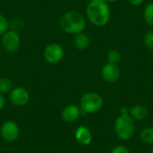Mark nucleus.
<instances>
[{
	"label": "nucleus",
	"mask_w": 153,
	"mask_h": 153,
	"mask_svg": "<svg viewBox=\"0 0 153 153\" xmlns=\"http://www.w3.org/2000/svg\"><path fill=\"white\" fill-rule=\"evenodd\" d=\"M86 16L94 26L103 27L107 25L111 18L108 3L104 0H90L86 6Z\"/></svg>",
	"instance_id": "f257e3e1"
},
{
	"label": "nucleus",
	"mask_w": 153,
	"mask_h": 153,
	"mask_svg": "<svg viewBox=\"0 0 153 153\" xmlns=\"http://www.w3.org/2000/svg\"><path fill=\"white\" fill-rule=\"evenodd\" d=\"M86 19L82 13L77 11H67L59 19L60 29L72 35H76L80 32L84 31L86 28Z\"/></svg>",
	"instance_id": "f03ea898"
},
{
	"label": "nucleus",
	"mask_w": 153,
	"mask_h": 153,
	"mask_svg": "<svg viewBox=\"0 0 153 153\" xmlns=\"http://www.w3.org/2000/svg\"><path fill=\"white\" fill-rule=\"evenodd\" d=\"M120 112V116L115 122V132L119 139L127 141L130 140L134 134V122L129 115V110L126 108H122Z\"/></svg>",
	"instance_id": "7ed1b4c3"
},
{
	"label": "nucleus",
	"mask_w": 153,
	"mask_h": 153,
	"mask_svg": "<svg viewBox=\"0 0 153 153\" xmlns=\"http://www.w3.org/2000/svg\"><path fill=\"white\" fill-rule=\"evenodd\" d=\"M102 106L103 100L97 92H86L80 100V108L85 114L96 113L101 109Z\"/></svg>",
	"instance_id": "20e7f679"
},
{
	"label": "nucleus",
	"mask_w": 153,
	"mask_h": 153,
	"mask_svg": "<svg viewBox=\"0 0 153 153\" xmlns=\"http://www.w3.org/2000/svg\"><path fill=\"white\" fill-rule=\"evenodd\" d=\"M65 56V49L62 45L52 42L47 45L43 50V57L45 61L50 65H55L62 61Z\"/></svg>",
	"instance_id": "39448f33"
},
{
	"label": "nucleus",
	"mask_w": 153,
	"mask_h": 153,
	"mask_svg": "<svg viewBox=\"0 0 153 153\" xmlns=\"http://www.w3.org/2000/svg\"><path fill=\"white\" fill-rule=\"evenodd\" d=\"M1 43L3 48L8 53H15L21 48V37L19 32L8 30L1 36Z\"/></svg>",
	"instance_id": "423d86ee"
},
{
	"label": "nucleus",
	"mask_w": 153,
	"mask_h": 153,
	"mask_svg": "<svg viewBox=\"0 0 153 153\" xmlns=\"http://www.w3.org/2000/svg\"><path fill=\"white\" fill-rule=\"evenodd\" d=\"M9 100L13 105L16 107L25 106L30 100V92L24 87H13V90L9 92Z\"/></svg>",
	"instance_id": "0eeeda50"
},
{
	"label": "nucleus",
	"mask_w": 153,
	"mask_h": 153,
	"mask_svg": "<svg viewBox=\"0 0 153 153\" xmlns=\"http://www.w3.org/2000/svg\"><path fill=\"white\" fill-rule=\"evenodd\" d=\"M19 134H20V128L14 121L12 120L5 121L0 128L1 137L5 142L8 143H12L17 140Z\"/></svg>",
	"instance_id": "6e6552de"
},
{
	"label": "nucleus",
	"mask_w": 153,
	"mask_h": 153,
	"mask_svg": "<svg viewBox=\"0 0 153 153\" xmlns=\"http://www.w3.org/2000/svg\"><path fill=\"white\" fill-rule=\"evenodd\" d=\"M102 79L108 83H115L120 77V69L117 65L107 63L101 69Z\"/></svg>",
	"instance_id": "1a4fd4ad"
},
{
	"label": "nucleus",
	"mask_w": 153,
	"mask_h": 153,
	"mask_svg": "<svg viewBox=\"0 0 153 153\" xmlns=\"http://www.w3.org/2000/svg\"><path fill=\"white\" fill-rule=\"evenodd\" d=\"M81 111H82L81 108L77 105H75V104L68 105L62 111V114H61L62 119L67 123L74 122L80 117Z\"/></svg>",
	"instance_id": "9d476101"
},
{
	"label": "nucleus",
	"mask_w": 153,
	"mask_h": 153,
	"mask_svg": "<svg viewBox=\"0 0 153 153\" xmlns=\"http://www.w3.org/2000/svg\"><path fill=\"white\" fill-rule=\"evenodd\" d=\"M75 139L82 145H89L92 141L91 132L88 127L81 126L75 131Z\"/></svg>",
	"instance_id": "9b49d317"
},
{
	"label": "nucleus",
	"mask_w": 153,
	"mask_h": 153,
	"mask_svg": "<svg viewBox=\"0 0 153 153\" xmlns=\"http://www.w3.org/2000/svg\"><path fill=\"white\" fill-rule=\"evenodd\" d=\"M129 115L134 120L143 121L149 117V110L143 105H134L129 110Z\"/></svg>",
	"instance_id": "f8f14e48"
},
{
	"label": "nucleus",
	"mask_w": 153,
	"mask_h": 153,
	"mask_svg": "<svg viewBox=\"0 0 153 153\" xmlns=\"http://www.w3.org/2000/svg\"><path fill=\"white\" fill-rule=\"evenodd\" d=\"M91 43L89 36L85 32H80L76 35H74V47L78 50H85L89 48Z\"/></svg>",
	"instance_id": "ddd939ff"
},
{
	"label": "nucleus",
	"mask_w": 153,
	"mask_h": 153,
	"mask_svg": "<svg viewBox=\"0 0 153 153\" xmlns=\"http://www.w3.org/2000/svg\"><path fill=\"white\" fill-rule=\"evenodd\" d=\"M140 140L147 144L153 143V128L147 127L141 131L140 133Z\"/></svg>",
	"instance_id": "4468645a"
},
{
	"label": "nucleus",
	"mask_w": 153,
	"mask_h": 153,
	"mask_svg": "<svg viewBox=\"0 0 153 153\" xmlns=\"http://www.w3.org/2000/svg\"><path fill=\"white\" fill-rule=\"evenodd\" d=\"M13 88V81L8 77H2L0 79V92L2 94L9 93Z\"/></svg>",
	"instance_id": "2eb2a0df"
},
{
	"label": "nucleus",
	"mask_w": 153,
	"mask_h": 153,
	"mask_svg": "<svg viewBox=\"0 0 153 153\" xmlns=\"http://www.w3.org/2000/svg\"><path fill=\"white\" fill-rule=\"evenodd\" d=\"M143 19L146 24L153 27V2L146 5L143 10Z\"/></svg>",
	"instance_id": "dca6fc26"
},
{
	"label": "nucleus",
	"mask_w": 153,
	"mask_h": 153,
	"mask_svg": "<svg viewBox=\"0 0 153 153\" xmlns=\"http://www.w3.org/2000/svg\"><path fill=\"white\" fill-rule=\"evenodd\" d=\"M108 63H111V64H115V65H117L120 61H121V54L118 50H116V49H113V50H110L108 54Z\"/></svg>",
	"instance_id": "f3484780"
},
{
	"label": "nucleus",
	"mask_w": 153,
	"mask_h": 153,
	"mask_svg": "<svg viewBox=\"0 0 153 153\" xmlns=\"http://www.w3.org/2000/svg\"><path fill=\"white\" fill-rule=\"evenodd\" d=\"M23 27H24L23 21L19 18H14V19H12L11 21H9V29L10 30L19 32L20 30H22L23 29Z\"/></svg>",
	"instance_id": "a211bd4d"
},
{
	"label": "nucleus",
	"mask_w": 153,
	"mask_h": 153,
	"mask_svg": "<svg viewBox=\"0 0 153 153\" xmlns=\"http://www.w3.org/2000/svg\"><path fill=\"white\" fill-rule=\"evenodd\" d=\"M9 30V20L2 13H0V36Z\"/></svg>",
	"instance_id": "6ab92c4d"
},
{
	"label": "nucleus",
	"mask_w": 153,
	"mask_h": 153,
	"mask_svg": "<svg viewBox=\"0 0 153 153\" xmlns=\"http://www.w3.org/2000/svg\"><path fill=\"white\" fill-rule=\"evenodd\" d=\"M144 44L151 51L153 52V30H150L145 34Z\"/></svg>",
	"instance_id": "aec40b11"
},
{
	"label": "nucleus",
	"mask_w": 153,
	"mask_h": 153,
	"mask_svg": "<svg viewBox=\"0 0 153 153\" xmlns=\"http://www.w3.org/2000/svg\"><path fill=\"white\" fill-rule=\"evenodd\" d=\"M111 153H131V152H130V151H129L126 147H125V146H123V145H119V146L115 147V148L111 151Z\"/></svg>",
	"instance_id": "412c9836"
},
{
	"label": "nucleus",
	"mask_w": 153,
	"mask_h": 153,
	"mask_svg": "<svg viewBox=\"0 0 153 153\" xmlns=\"http://www.w3.org/2000/svg\"><path fill=\"white\" fill-rule=\"evenodd\" d=\"M128 2H129L132 5L138 6V5L143 4L145 2V0H128Z\"/></svg>",
	"instance_id": "4be33fe9"
},
{
	"label": "nucleus",
	"mask_w": 153,
	"mask_h": 153,
	"mask_svg": "<svg viewBox=\"0 0 153 153\" xmlns=\"http://www.w3.org/2000/svg\"><path fill=\"white\" fill-rule=\"evenodd\" d=\"M5 105V98L4 97V94L0 92V111L4 108Z\"/></svg>",
	"instance_id": "5701e85b"
},
{
	"label": "nucleus",
	"mask_w": 153,
	"mask_h": 153,
	"mask_svg": "<svg viewBox=\"0 0 153 153\" xmlns=\"http://www.w3.org/2000/svg\"><path fill=\"white\" fill-rule=\"evenodd\" d=\"M104 1H106L107 3L109 4V3H115V2H117V0H104Z\"/></svg>",
	"instance_id": "b1692460"
},
{
	"label": "nucleus",
	"mask_w": 153,
	"mask_h": 153,
	"mask_svg": "<svg viewBox=\"0 0 153 153\" xmlns=\"http://www.w3.org/2000/svg\"><path fill=\"white\" fill-rule=\"evenodd\" d=\"M151 153H153V149H152V152H151Z\"/></svg>",
	"instance_id": "393cba45"
}]
</instances>
